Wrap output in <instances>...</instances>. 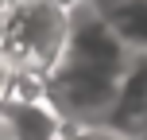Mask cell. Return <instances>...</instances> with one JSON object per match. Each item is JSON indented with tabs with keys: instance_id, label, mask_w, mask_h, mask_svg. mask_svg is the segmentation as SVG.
<instances>
[{
	"instance_id": "6da1fadb",
	"label": "cell",
	"mask_w": 147,
	"mask_h": 140,
	"mask_svg": "<svg viewBox=\"0 0 147 140\" xmlns=\"http://www.w3.org/2000/svg\"><path fill=\"white\" fill-rule=\"evenodd\" d=\"M132 59L136 55L105 27L101 16L78 0L70 8L66 47L43 78V97L70 132H105Z\"/></svg>"
},
{
	"instance_id": "7a4b0ae2",
	"label": "cell",
	"mask_w": 147,
	"mask_h": 140,
	"mask_svg": "<svg viewBox=\"0 0 147 140\" xmlns=\"http://www.w3.org/2000/svg\"><path fill=\"white\" fill-rule=\"evenodd\" d=\"M70 8L62 0H8L0 12V55L12 74H35L58 62L70 35Z\"/></svg>"
},
{
	"instance_id": "3957f363",
	"label": "cell",
	"mask_w": 147,
	"mask_h": 140,
	"mask_svg": "<svg viewBox=\"0 0 147 140\" xmlns=\"http://www.w3.org/2000/svg\"><path fill=\"white\" fill-rule=\"evenodd\" d=\"M0 132L8 140H62L70 128L51 109V101L39 94V97H4L0 101Z\"/></svg>"
},
{
	"instance_id": "277c9868",
	"label": "cell",
	"mask_w": 147,
	"mask_h": 140,
	"mask_svg": "<svg viewBox=\"0 0 147 140\" xmlns=\"http://www.w3.org/2000/svg\"><path fill=\"white\" fill-rule=\"evenodd\" d=\"M132 55H147V0H85Z\"/></svg>"
},
{
	"instance_id": "5b68a950",
	"label": "cell",
	"mask_w": 147,
	"mask_h": 140,
	"mask_svg": "<svg viewBox=\"0 0 147 140\" xmlns=\"http://www.w3.org/2000/svg\"><path fill=\"white\" fill-rule=\"evenodd\" d=\"M8 82H12V66H8L4 55H0V101H4V94H8Z\"/></svg>"
},
{
	"instance_id": "8992f818",
	"label": "cell",
	"mask_w": 147,
	"mask_h": 140,
	"mask_svg": "<svg viewBox=\"0 0 147 140\" xmlns=\"http://www.w3.org/2000/svg\"><path fill=\"white\" fill-rule=\"evenodd\" d=\"M93 140H112V136H105V132H93Z\"/></svg>"
},
{
	"instance_id": "52a82bcc",
	"label": "cell",
	"mask_w": 147,
	"mask_h": 140,
	"mask_svg": "<svg viewBox=\"0 0 147 140\" xmlns=\"http://www.w3.org/2000/svg\"><path fill=\"white\" fill-rule=\"evenodd\" d=\"M4 4H8V0H0V12H4Z\"/></svg>"
},
{
	"instance_id": "ba28073f",
	"label": "cell",
	"mask_w": 147,
	"mask_h": 140,
	"mask_svg": "<svg viewBox=\"0 0 147 140\" xmlns=\"http://www.w3.org/2000/svg\"><path fill=\"white\" fill-rule=\"evenodd\" d=\"M62 4H78V0H62Z\"/></svg>"
}]
</instances>
